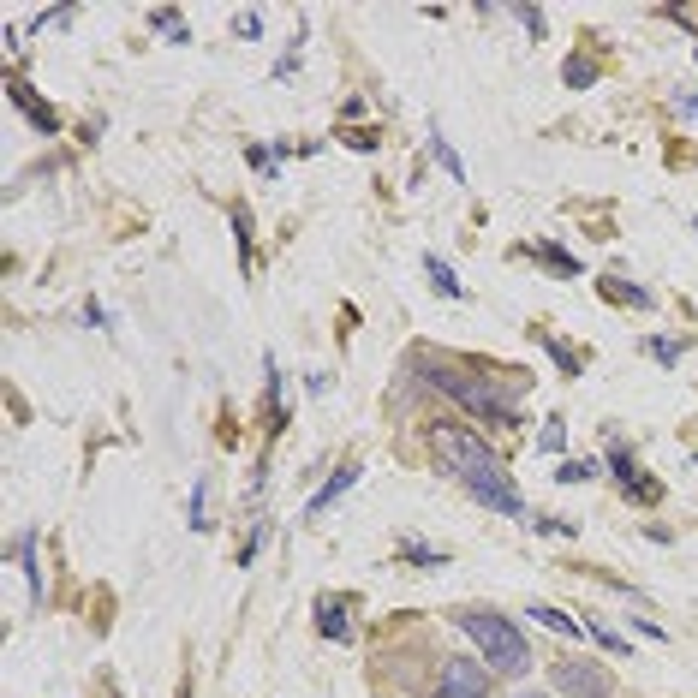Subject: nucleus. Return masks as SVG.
I'll return each mask as SVG.
<instances>
[{
    "label": "nucleus",
    "mask_w": 698,
    "mask_h": 698,
    "mask_svg": "<svg viewBox=\"0 0 698 698\" xmlns=\"http://www.w3.org/2000/svg\"><path fill=\"white\" fill-rule=\"evenodd\" d=\"M430 454H436V466H442L448 478H460V490H466L471 501H484V508L508 513V519H526V496L513 490L501 454L478 436V430H466V424H430Z\"/></svg>",
    "instance_id": "1"
},
{
    "label": "nucleus",
    "mask_w": 698,
    "mask_h": 698,
    "mask_svg": "<svg viewBox=\"0 0 698 698\" xmlns=\"http://www.w3.org/2000/svg\"><path fill=\"white\" fill-rule=\"evenodd\" d=\"M418 371H424L430 388H442V394H454L466 412L490 418V424H519V406H513V394L526 388V371H501V376H478L471 364H460V358H436V353H418L412 358Z\"/></svg>",
    "instance_id": "2"
},
{
    "label": "nucleus",
    "mask_w": 698,
    "mask_h": 698,
    "mask_svg": "<svg viewBox=\"0 0 698 698\" xmlns=\"http://www.w3.org/2000/svg\"><path fill=\"white\" fill-rule=\"evenodd\" d=\"M454 621H460L466 639H478V651H484V663L496 674H526L531 669V645L519 639V627H513L508 615H496V609H460Z\"/></svg>",
    "instance_id": "3"
},
{
    "label": "nucleus",
    "mask_w": 698,
    "mask_h": 698,
    "mask_svg": "<svg viewBox=\"0 0 698 698\" xmlns=\"http://www.w3.org/2000/svg\"><path fill=\"white\" fill-rule=\"evenodd\" d=\"M549 681L567 698H609L615 693V674L603 669V663H585V656H556V663H549Z\"/></svg>",
    "instance_id": "4"
},
{
    "label": "nucleus",
    "mask_w": 698,
    "mask_h": 698,
    "mask_svg": "<svg viewBox=\"0 0 698 698\" xmlns=\"http://www.w3.org/2000/svg\"><path fill=\"white\" fill-rule=\"evenodd\" d=\"M496 686V669L478 663V656H442V681H436V698H490Z\"/></svg>",
    "instance_id": "5"
},
{
    "label": "nucleus",
    "mask_w": 698,
    "mask_h": 698,
    "mask_svg": "<svg viewBox=\"0 0 698 698\" xmlns=\"http://www.w3.org/2000/svg\"><path fill=\"white\" fill-rule=\"evenodd\" d=\"M6 96H13V102H18V108H24V114L36 120L43 131H54V126H60V114H54V108H48V102H43L36 90L24 84V78H6Z\"/></svg>",
    "instance_id": "6"
},
{
    "label": "nucleus",
    "mask_w": 698,
    "mask_h": 698,
    "mask_svg": "<svg viewBox=\"0 0 698 698\" xmlns=\"http://www.w3.org/2000/svg\"><path fill=\"white\" fill-rule=\"evenodd\" d=\"M526 334H531V341H538L543 353H549V358H556V364H561V376H579V371H585V364H579V353H573V346L561 341L556 328H526Z\"/></svg>",
    "instance_id": "7"
},
{
    "label": "nucleus",
    "mask_w": 698,
    "mask_h": 698,
    "mask_svg": "<svg viewBox=\"0 0 698 698\" xmlns=\"http://www.w3.org/2000/svg\"><path fill=\"white\" fill-rule=\"evenodd\" d=\"M353 484H358V460H346V466H334V478H328V484H323V490L311 496V513H323L328 501H334V496H346Z\"/></svg>",
    "instance_id": "8"
},
{
    "label": "nucleus",
    "mask_w": 698,
    "mask_h": 698,
    "mask_svg": "<svg viewBox=\"0 0 698 698\" xmlns=\"http://www.w3.org/2000/svg\"><path fill=\"white\" fill-rule=\"evenodd\" d=\"M316 633H323V639H334V645H341V639H353V621L341 615V603H334V597H323V603H316Z\"/></svg>",
    "instance_id": "9"
},
{
    "label": "nucleus",
    "mask_w": 698,
    "mask_h": 698,
    "mask_svg": "<svg viewBox=\"0 0 698 698\" xmlns=\"http://www.w3.org/2000/svg\"><path fill=\"white\" fill-rule=\"evenodd\" d=\"M430 156L442 161V173L454 179V186H466V168H460V156H454V143L442 138V126H430Z\"/></svg>",
    "instance_id": "10"
},
{
    "label": "nucleus",
    "mask_w": 698,
    "mask_h": 698,
    "mask_svg": "<svg viewBox=\"0 0 698 698\" xmlns=\"http://www.w3.org/2000/svg\"><path fill=\"white\" fill-rule=\"evenodd\" d=\"M597 293H603L609 305H651V293H645V286H627L621 275H603V281H597Z\"/></svg>",
    "instance_id": "11"
},
{
    "label": "nucleus",
    "mask_w": 698,
    "mask_h": 698,
    "mask_svg": "<svg viewBox=\"0 0 698 698\" xmlns=\"http://www.w3.org/2000/svg\"><path fill=\"white\" fill-rule=\"evenodd\" d=\"M394 561H412V567H448L442 549H424L418 538H400V543H394Z\"/></svg>",
    "instance_id": "12"
},
{
    "label": "nucleus",
    "mask_w": 698,
    "mask_h": 698,
    "mask_svg": "<svg viewBox=\"0 0 698 698\" xmlns=\"http://www.w3.org/2000/svg\"><path fill=\"white\" fill-rule=\"evenodd\" d=\"M543 621V627H556V633H567V639H585V621H573L567 609H556V603H538V609H531Z\"/></svg>",
    "instance_id": "13"
},
{
    "label": "nucleus",
    "mask_w": 698,
    "mask_h": 698,
    "mask_svg": "<svg viewBox=\"0 0 698 698\" xmlns=\"http://www.w3.org/2000/svg\"><path fill=\"white\" fill-rule=\"evenodd\" d=\"M424 269H430V281H436V293H442V299H466V286L454 281V269H448V263H442L436 251L424 257Z\"/></svg>",
    "instance_id": "14"
},
{
    "label": "nucleus",
    "mask_w": 698,
    "mask_h": 698,
    "mask_svg": "<svg viewBox=\"0 0 698 698\" xmlns=\"http://www.w3.org/2000/svg\"><path fill=\"white\" fill-rule=\"evenodd\" d=\"M18 561H24V579H30V597L43 603V567H36V538H30V531H24V538H18Z\"/></svg>",
    "instance_id": "15"
},
{
    "label": "nucleus",
    "mask_w": 698,
    "mask_h": 698,
    "mask_svg": "<svg viewBox=\"0 0 698 698\" xmlns=\"http://www.w3.org/2000/svg\"><path fill=\"white\" fill-rule=\"evenodd\" d=\"M561 78H567V90H585V84H597V60H585V54H567Z\"/></svg>",
    "instance_id": "16"
},
{
    "label": "nucleus",
    "mask_w": 698,
    "mask_h": 698,
    "mask_svg": "<svg viewBox=\"0 0 698 698\" xmlns=\"http://www.w3.org/2000/svg\"><path fill=\"white\" fill-rule=\"evenodd\" d=\"M150 24L168 36V43H191V30H186V18L173 13V6H161V13H150Z\"/></svg>",
    "instance_id": "17"
},
{
    "label": "nucleus",
    "mask_w": 698,
    "mask_h": 698,
    "mask_svg": "<svg viewBox=\"0 0 698 698\" xmlns=\"http://www.w3.org/2000/svg\"><path fill=\"white\" fill-rule=\"evenodd\" d=\"M531 257H538V263H549V269H556V275H567V281H573V275H579V263H573V257L561 251V245H531Z\"/></svg>",
    "instance_id": "18"
},
{
    "label": "nucleus",
    "mask_w": 698,
    "mask_h": 698,
    "mask_svg": "<svg viewBox=\"0 0 698 698\" xmlns=\"http://www.w3.org/2000/svg\"><path fill=\"white\" fill-rule=\"evenodd\" d=\"M597 460H561V471H556V478H561V484H591V478H597Z\"/></svg>",
    "instance_id": "19"
},
{
    "label": "nucleus",
    "mask_w": 698,
    "mask_h": 698,
    "mask_svg": "<svg viewBox=\"0 0 698 698\" xmlns=\"http://www.w3.org/2000/svg\"><path fill=\"white\" fill-rule=\"evenodd\" d=\"M585 633H591V639H597V645H603V651H609V656H627V651H633V645L621 639V633H609V627H603V621H585Z\"/></svg>",
    "instance_id": "20"
},
{
    "label": "nucleus",
    "mask_w": 698,
    "mask_h": 698,
    "mask_svg": "<svg viewBox=\"0 0 698 698\" xmlns=\"http://www.w3.org/2000/svg\"><path fill=\"white\" fill-rule=\"evenodd\" d=\"M526 526L543 531V538H573V531H579L573 519H556V513H538V519H526Z\"/></svg>",
    "instance_id": "21"
},
{
    "label": "nucleus",
    "mask_w": 698,
    "mask_h": 698,
    "mask_svg": "<svg viewBox=\"0 0 698 698\" xmlns=\"http://www.w3.org/2000/svg\"><path fill=\"white\" fill-rule=\"evenodd\" d=\"M645 353L656 358V364H681V353H686V341H645Z\"/></svg>",
    "instance_id": "22"
},
{
    "label": "nucleus",
    "mask_w": 698,
    "mask_h": 698,
    "mask_svg": "<svg viewBox=\"0 0 698 698\" xmlns=\"http://www.w3.org/2000/svg\"><path fill=\"white\" fill-rule=\"evenodd\" d=\"M233 233H239V251H245V269H251V215H245V203H233Z\"/></svg>",
    "instance_id": "23"
},
{
    "label": "nucleus",
    "mask_w": 698,
    "mask_h": 698,
    "mask_svg": "<svg viewBox=\"0 0 698 698\" xmlns=\"http://www.w3.org/2000/svg\"><path fill=\"white\" fill-rule=\"evenodd\" d=\"M233 36H263V13H233Z\"/></svg>",
    "instance_id": "24"
},
{
    "label": "nucleus",
    "mask_w": 698,
    "mask_h": 698,
    "mask_svg": "<svg viewBox=\"0 0 698 698\" xmlns=\"http://www.w3.org/2000/svg\"><path fill=\"white\" fill-rule=\"evenodd\" d=\"M561 436H567V430H561V418H549V424H543V436H538V448H543V454H556Z\"/></svg>",
    "instance_id": "25"
},
{
    "label": "nucleus",
    "mask_w": 698,
    "mask_h": 698,
    "mask_svg": "<svg viewBox=\"0 0 698 698\" xmlns=\"http://www.w3.org/2000/svg\"><path fill=\"white\" fill-rule=\"evenodd\" d=\"M513 18H519V24H526L531 36H543V24H549V18H543L538 6H513Z\"/></svg>",
    "instance_id": "26"
},
{
    "label": "nucleus",
    "mask_w": 698,
    "mask_h": 698,
    "mask_svg": "<svg viewBox=\"0 0 698 698\" xmlns=\"http://www.w3.org/2000/svg\"><path fill=\"white\" fill-rule=\"evenodd\" d=\"M341 143H353V150H376V131L358 126V131H341Z\"/></svg>",
    "instance_id": "27"
},
{
    "label": "nucleus",
    "mask_w": 698,
    "mask_h": 698,
    "mask_svg": "<svg viewBox=\"0 0 698 698\" xmlns=\"http://www.w3.org/2000/svg\"><path fill=\"white\" fill-rule=\"evenodd\" d=\"M519 698H543V693H519Z\"/></svg>",
    "instance_id": "28"
}]
</instances>
